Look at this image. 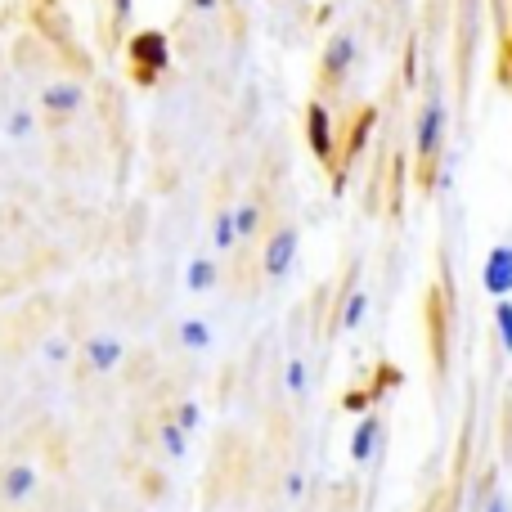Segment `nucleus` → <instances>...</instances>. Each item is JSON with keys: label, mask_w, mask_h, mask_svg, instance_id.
<instances>
[{"label": "nucleus", "mask_w": 512, "mask_h": 512, "mask_svg": "<svg viewBox=\"0 0 512 512\" xmlns=\"http://www.w3.org/2000/svg\"><path fill=\"white\" fill-rule=\"evenodd\" d=\"M292 256H297V230H279L270 239V248H265V274H270V279L288 274L292 270Z\"/></svg>", "instance_id": "2"}, {"label": "nucleus", "mask_w": 512, "mask_h": 512, "mask_svg": "<svg viewBox=\"0 0 512 512\" xmlns=\"http://www.w3.org/2000/svg\"><path fill=\"white\" fill-rule=\"evenodd\" d=\"M373 441H378V418L360 423V432H355V441H351V459H355V463L369 459V454H373Z\"/></svg>", "instance_id": "9"}, {"label": "nucleus", "mask_w": 512, "mask_h": 512, "mask_svg": "<svg viewBox=\"0 0 512 512\" xmlns=\"http://www.w3.org/2000/svg\"><path fill=\"white\" fill-rule=\"evenodd\" d=\"M486 512H508V504H504V499H490Z\"/></svg>", "instance_id": "19"}, {"label": "nucleus", "mask_w": 512, "mask_h": 512, "mask_svg": "<svg viewBox=\"0 0 512 512\" xmlns=\"http://www.w3.org/2000/svg\"><path fill=\"white\" fill-rule=\"evenodd\" d=\"M180 427H185V432H189V427H198V405H185V409H180Z\"/></svg>", "instance_id": "18"}, {"label": "nucleus", "mask_w": 512, "mask_h": 512, "mask_svg": "<svg viewBox=\"0 0 512 512\" xmlns=\"http://www.w3.org/2000/svg\"><path fill=\"white\" fill-rule=\"evenodd\" d=\"M212 283H216V265L212 261H194V265H189V288H194V292H207Z\"/></svg>", "instance_id": "10"}, {"label": "nucleus", "mask_w": 512, "mask_h": 512, "mask_svg": "<svg viewBox=\"0 0 512 512\" xmlns=\"http://www.w3.org/2000/svg\"><path fill=\"white\" fill-rule=\"evenodd\" d=\"M441 122H445V108L441 104H427L423 108V122H418V153L432 158L436 144H441Z\"/></svg>", "instance_id": "6"}, {"label": "nucleus", "mask_w": 512, "mask_h": 512, "mask_svg": "<svg viewBox=\"0 0 512 512\" xmlns=\"http://www.w3.org/2000/svg\"><path fill=\"white\" fill-rule=\"evenodd\" d=\"M234 239H239V234H234V216H221V221H216V248H230Z\"/></svg>", "instance_id": "16"}, {"label": "nucleus", "mask_w": 512, "mask_h": 512, "mask_svg": "<svg viewBox=\"0 0 512 512\" xmlns=\"http://www.w3.org/2000/svg\"><path fill=\"white\" fill-rule=\"evenodd\" d=\"M162 441H167V450L180 459V454H185V427H162Z\"/></svg>", "instance_id": "15"}, {"label": "nucleus", "mask_w": 512, "mask_h": 512, "mask_svg": "<svg viewBox=\"0 0 512 512\" xmlns=\"http://www.w3.org/2000/svg\"><path fill=\"white\" fill-rule=\"evenodd\" d=\"M135 63H140V72H144V81L153 77V72H162V63H167V41H162L158 32H144V36H135Z\"/></svg>", "instance_id": "3"}, {"label": "nucleus", "mask_w": 512, "mask_h": 512, "mask_svg": "<svg viewBox=\"0 0 512 512\" xmlns=\"http://www.w3.org/2000/svg\"><path fill=\"white\" fill-rule=\"evenodd\" d=\"M364 310H369V297H364V292H355L351 306H346V315H342V328H360Z\"/></svg>", "instance_id": "13"}, {"label": "nucleus", "mask_w": 512, "mask_h": 512, "mask_svg": "<svg viewBox=\"0 0 512 512\" xmlns=\"http://www.w3.org/2000/svg\"><path fill=\"white\" fill-rule=\"evenodd\" d=\"M306 122H310V144H315V153H319V158H328V153H333V135H328V113H324V108H310Z\"/></svg>", "instance_id": "7"}, {"label": "nucleus", "mask_w": 512, "mask_h": 512, "mask_svg": "<svg viewBox=\"0 0 512 512\" xmlns=\"http://www.w3.org/2000/svg\"><path fill=\"white\" fill-rule=\"evenodd\" d=\"M180 337H185V346H207V342H212V333H207L203 319H189V324L180 328Z\"/></svg>", "instance_id": "12"}, {"label": "nucleus", "mask_w": 512, "mask_h": 512, "mask_svg": "<svg viewBox=\"0 0 512 512\" xmlns=\"http://www.w3.org/2000/svg\"><path fill=\"white\" fill-rule=\"evenodd\" d=\"M256 230V207H239L234 212V234H252Z\"/></svg>", "instance_id": "17"}, {"label": "nucleus", "mask_w": 512, "mask_h": 512, "mask_svg": "<svg viewBox=\"0 0 512 512\" xmlns=\"http://www.w3.org/2000/svg\"><path fill=\"white\" fill-rule=\"evenodd\" d=\"M481 283H486L490 297L504 301L512 292V248H495L486 256V270H481Z\"/></svg>", "instance_id": "1"}, {"label": "nucleus", "mask_w": 512, "mask_h": 512, "mask_svg": "<svg viewBox=\"0 0 512 512\" xmlns=\"http://www.w3.org/2000/svg\"><path fill=\"white\" fill-rule=\"evenodd\" d=\"M36 490V468H27V463H14V468L0 472V495L9 499V504H23V499H32Z\"/></svg>", "instance_id": "4"}, {"label": "nucleus", "mask_w": 512, "mask_h": 512, "mask_svg": "<svg viewBox=\"0 0 512 512\" xmlns=\"http://www.w3.org/2000/svg\"><path fill=\"white\" fill-rule=\"evenodd\" d=\"M495 319H499V337H504V351L512 355V301H508V297H504V301H499Z\"/></svg>", "instance_id": "11"}, {"label": "nucleus", "mask_w": 512, "mask_h": 512, "mask_svg": "<svg viewBox=\"0 0 512 512\" xmlns=\"http://www.w3.org/2000/svg\"><path fill=\"white\" fill-rule=\"evenodd\" d=\"M288 391H292V396H301V391H306V364H301V360L288 364Z\"/></svg>", "instance_id": "14"}, {"label": "nucleus", "mask_w": 512, "mask_h": 512, "mask_svg": "<svg viewBox=\"0 0 512 512\" xmlns=\"http://www.w3.org/2000/svg\"><path fill=\"white\" fill-rule=\"evenodd\" d=\"M77 104H81V90L77 86H50V90H45V108H54V113H72Z\"/></svg>", "instance_id": "8"}, {"label": "nucleus", "mask_w": 512, "mask_h": 512, "mask_svg": "<svg viewBox=\"0 0 512 512\" xmlns=\"http://www.w3.org/2000/svg\"><path fill=\"white\" fill-rule=\"evenodd\" d=\"M86 364H90V369H99V373L117 369V364H122V342H117V337H90Z\"/></svg>", "instance_id": "5"}]
</instances>
